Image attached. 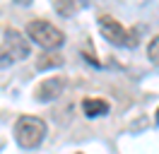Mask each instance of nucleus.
<instances>
[{
	"mask_svg": "<svg viewBox=\"0 0 159 154\" xmlns=\"http://www.w3.org/2000/svg\"><path fill=\"white\" fill-rule=\"evenodd\" d=\"M27 34H29L31 41H36L46 51H53V48L63 46V41H65V34L53 22H48V19H34V22H29Z\"/></svg>",
	"mask_w": 159,
	"mask_h": 154,
	"instance_id": "1",
	"label": "nucleus"
},
{
	"mask_svg": "<svg viewBox=\"0 0 159 154\" xmlns=\"http://www.w3.org/2000/svg\"><path fill=\"white\" fill-rule=\"evenodd\" d=\"M43 135H46V123L36 116H22L15 123V137H17L20 147H24V149L41 144Z\"/></svg>",
	"mask_w": 159,
	"mask_h": 154,
	"instance_id": "2",
	"label": "nucleus"
},
{
	"mask_svg": "<svg viewBox=\"0 0 159 154\" xmlns=\"http://www.w3.org/2000/svg\"><path fill=\"white\" fill-rule=\"evenodd\" d=\"M29 56V43L22 38L20 31H15V29H7L5 31V41H2V46H0V65H12V63H17L22 58Z\"/></svg>",
	"mask_w": 159,
	"mask_h": 154,
	"instance_id": "3",
	"label": "nucleus"
},
{
	"mask_svg": "<svg viewBox=\"0 0 159 154\" xmlns=\"http://www.w3.org/2000/svg\"><path fill=\"white\" fill-rule=\"evenodd\" d=\"M99 31L106 41L116 43V46H133V43H135V41H133V34L120 24L118 19L111 17V15H101L99 17Z\"/></svg>",
	"mask_w": 159,
	"mask_h": 154,
	"instance_id": "4",
	"label": "nucleus"
},
{
	"mask_svg": "<svg viewBox=\"0 0 159 154\" xmlns=\"http://www.w3.org/2000/svg\"><path fill=\"white\" fill-rule=\"evenodd\" d=\"M63 89H65V79L63 77H48V79H43L36 87V99L39 101H53V99L60 96Z\"/></svg>",
	"mask_w": 159,
	"mask_h": 154,
	"instance_id": "5",
	"label": "nucleus"
},
{
	"mask_svg": "<svg viewBox=\"0 0 159 154\" xmlns=\"http://www.w3.org/2000/svg\"><path fill=\"white\" fill-rule=\"evenodd\" d=\"M82 111H84V116L87 118H99V116L109 113V104L104 101V99H84L82 101Z\"/></svg>",
	"mask_w": 159,
	"mask_h": 154,
	"instance_id": "6",
	"label": "nucleus"
},
{
	"mask_svg": "<svg viewBox=\"0 0 159 154\" xmlns=\"http://www.w3.org/2000/svg\"><path fill=\"white\" fill-rule=\"evenodd\" d=\"M60 63H63V58H60V56L48 53V56H43L39 63H36V67H39V70H48V67H58Z\"/></svg>",
	"mask_w": 159,
	"mask_h": 154,
	"instance_id": "7",
	"label": "nucleus"
},
{
	"mask_svg": "<svg viewBox=\"0 0 159 154\" xmlns=\"http://www.w3.org/2000/svg\"><path fill=\"white\" fill-rule=\"evenodd\" d=\"M147 53H149V60L159 63V36H154V38H152V43H149Z\"/></svg>",
	"mask_w": 159,
	"mask_h": 154,
	"instance_id": "8",
	"label": "nucleus"
},
{
	"mask_svg": "<svg viewBox=\"0 0 159 154\" xmlns=\"http://www.w3.org/2000/svg\"><path fill=\"white\" fill-rule=\"evenodd\" d=\"M157 123H159V108H157Z\"/></svg>",
	"mask_w": 159,
	"mask_h": 154,
	"instance_id": "9",
	"label": "nucleus"
}]
</instances>
